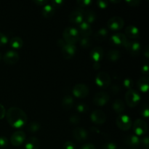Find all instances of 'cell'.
<instances>
[{"mask_svg":"<svg viewBox=\"0 0 149 149\" xmlns=\"http://www.w3.org/2000/svg\"><path fill=\"white\" fill-rule=\"evenodd\" d=\"M5 116L9 125L16 129L23 127L28 122L27 114L24 111L17 107L10 108L6 111Z\"/></svg>","mask_w":149,"mask_h":149,"instance_id":"cell-1","label":"cell"},{"mask_svg":"<svg viewBox=\"0 0 149 149\" xmlns=\"http://www.w3.org/2000/svg\"><path fill=\"white\" fill-rule=\"evenodd\" d=\"M63 37L66 44L75 45L79 40L80 35L78 29L74 27H67L63 31Z\"/></svg>","mask_w":149,"mask_h":149,"instance_id":"cell-2","label":"cell"},{"mask_svg":"<svg viewBox=\"0 0 149 149\" xmlns=\"http://www.w3.org/2000/svg\"><path fill=\"white\" fill-rule=\"evenodd\" d=\"M125 100L129 107L135 108L141 100V95L136 90L131 89L125 94Z\"/></svg>","mask_w":149,"mask_h":149,"instance_id":"cell-3","label":"cell"},{"mask_svg":"<svg viewBox=\"0 0 149 149\" xmlns=\"http://www.w3.org/2000/svg\"><path fill=\"white\" fill-rule=\"evenodd\" d=\"M84 9L79 7H75L69 15V20L74 25H79L84 21Z\"/></svg>","mask_w":149,"mask_h":149,"instance_id":"cell-4","label":"cell"},{"mask_svg":"<svg viewBox=\"0 0 149 149\" xmlns=\"http://www.w3.org/2000/svg\"><path fill=\"white\" fill-rule=\"evenodd\" d=\"M95 83L100 88H107L111 83V79L108 73L101 71L96 76Z\"/></svg>","mask_w":149,"mask_h":149,"instance_id":"cell-5","label":"cell"},{"mask_svg":"<svg viewBox=\"0 0 149 149\" xmlns=\"http://www.w3.org/2000/svg\"><path fill=\"white\" fill-rule=\"evenodd\" d=\"M118 127L123 131H127L131 128L132 122L131 118L127 115H119L116 120Z\"/></svg>","mask_w":149,"mask_h":149,"instance_id":"cell-6","label":"cell"},{"mask_svg":"<svg viewBox=\"0 0 149 149\" xmlns=\"http://www.w3.org/2000/svg\"><path fill=\"white\" fill-rule=\"evenodd\" d=\"M128 39L124 33H116L110 37L109 42L111 45L115 47H125L128 42Z\"/></svg>","mask_w":149,"mask_h":149,"instance_id":"cell-7","label":"cell"},{"mask_svg":"<svg viewBox=\"0 0 149 149\" xmlns=\"http://www.w3.org/2000/svg\"><path fill=\"white\" fill-rule=\"evenodd\" d=\"M133 130L137 136H142L148 131V125L143 119H138L133 123Z\"/></svg>","mask_w":149,"mask_h":149,"instance_id":"cell-8","label":"cell"},{"mask_svg":"<svg viewBox=\"0 0 149 149\" xmlns=\"http://www.w3.org/2000/svg\"><path fill=\"white\" fill-rule=\"evenodd\" d=\"M108 28L112 31L121 30L125 26V20L119 16L111 17L107 23Z\"/></svg>","mask_w":149,"mask_h":149,"instance_id":"cell-9","label":"cell"},{"mask_svg":"<svg viewBox=\"0 0 149 149\" xmlns=\"http://www.w3.org/2000/svg\"><path fill=\"white\" fill-rule=\"evenodd\" d=\"M73 94L78 98H84L90 93V89L84 84H77L73 88Z\"/></svg>","mask_w":149,"mask_h":149,"instance_id":"cell-10","label":"cell"},{"mask_svg":"<svg viewBox=\"0 0 149 149\" xmlns=\"http://www.w3.org/2000/svg\"><path fill=\"white\" fill-rule=\"evenodd\" d=\"M110 99V96L106 92L100 91L96 93L93 97V103L97 106H104L107 104Z\"/></svg>","mask_w":149,"mask_h":149,"instance_id":"cell-11","label":"cell"},{"mask_svg":"<svg viewBox=\"0 0 149 149\" xmlns=\"http://www.w3.org/2000/svg\"><path fill=\"white\" fill-rule=\"evenodd\" d=\"M125 47L126 48L128 53L133 57L138 56L141 52V46L138 41H128Z\"/></svg>","mask_w":149,"mask_h":149,"instance_id":"cell-12","label":"cell"},{"mask_svg":"<svg viewBox=\"0 0 149 149\" xmlns=\"http://www.w3.org/2000/svg\"><path fill=\"white\" fill-rule=\"evenodd\" d=\"M90 119L95 125H101L106 122V115L103 111L95 110L90 114Z\"/></svg>","mask_w":149,"mask_h":149,"instance_id":"cell-13","label":"cell"},{"mask_svg":"<svg viewBox=\"0 0 149 149\" xmlns=\"http://www.w3.org/2000/svg\"><path fill=\"white\" fill-rule=\"evenodd\" d=\"M26 135L23 131H16L11 135L10 142L14 146H20L26 141Z\"/></svg>","mask_w":149,"mask_h":149,"instance_id":"cell-14","label":"cell"},{"mask_svg":"<svg viewBox=\"0 0 149 149\" xmlns=\"http://www.w3.org/2000/svg\"><path fill=\"white\" fill-rule=\"evenodd\" d=\"M77 52V47L73 45H68L65 44L62 48H61V52L62 55L65 60L72 59L75 55Z\"/></svg>","mask_w":149,"mask_h":149,"instance_id":"cell-15","label":"cell"},{"mask_svg":"<svg viewBox=\"0 0 149 149\" xmlns=\"http://www.w3.org/2000/svg\"><path fill=\"white\" fill-rule=\"evenodd\" d=\"M19 58H20V57H19L18 53L13 50L7 51V52L4 53V55L2 57L4 62L5 63L8 64V65H14V64H15L19 61Z\"/></svg>","mask_w":149,"mask_h":149,"instance_id":"cell-16","label":"cell"},{"mask_svg":"<svg viewBox=\"0 0 149 149\" xmlns=\"http://www.w3.org/2000/svg\"><path fill=\"white\" fill-rule=\"evenodd\" d=\"M73 137L76 141L82 142L88 138V132L83 127H76L73 130Z\"/></svg>","mask_w":149,"mask_h":149,"instance_id":"cell-17","label":"cell"},{"mask_svg":"<svg viewBox=\"0 0 149 149\" xmlns=\"http://www.w3.org/2000/svg\"><path fill=\"white\" fill-rule=\"evenodd\" d=\"M79 33L81 37H89L92 35L93 30H92L91 25L88 24L86 22L83 21L81 24L79 25Z\"/></svg>","mask_w":149,"mask_h":149,"instance_id":"cell-18","label":"cell"},{"mask_svg":"<svg viewBox=\"0 0 149 149\" xmlns=\"http://www.w3.org/2000/svg\"><path fill=\"white\" fill-rule=\"evenodd\" d=\"M103 55H104V50L101 47H95L91 50L90 54V58H92L95 62H100L103 58Z\"/></svg>","mask_w":149,"mask_h":149,"instance_id":"cell-19","label":"cell"},{"mask_svg":"<svg viewBox=\"0 0 149 149\" xmlns=\"http://www.w3.org/2000/svg\"><path fill=\"white\" fill-rule=\"evenodd\" d=\"M125 36L132 39H139L140 31L138 28L135 26H128L125 29Z\"/></svg>","mask_w":149,"mask_h":149,"instance_id":"cell-20","label":"cell"},{"mask_svg":"<svg viewBox=\"0 0 149 149\" xmlns=\"http://www.w3.org/2000/svg\"><path fill=\"white\" fill-rule=\"evenodd\" d=\"M125 143L131 148H137L140 145V139L136 135L131 134L125 138Z\"/></svg>","mask_w":149,"mask_h":149,"instance_id":"cell-21","label":"cell"},{"mask_svg":"<svg viewBox=\"0 0 149 149\" xmlns=\"http://www.w3.org/2000/svg\"><path fill=\"white\" fill-rule=\"evenodd\" d=\"M137 86L142 93H147L149 89V79L148 77H141L137 81Z\"/></svg>","mask_w":149,"mask_h":149,"instance_id":"cell-22","label":"cell"},{"mask_svg":"<svg viewBox=\"0 0 149 149\" xmlns=\"http://www.w3.org/2000/svg\"><path fill=\"white\" fill-rule=\"evenodd\" d=\"M74 98L71 97L69 95H66L64 96L62 99V102H61V106L62 108L65 111H68L71 109L74 106Z\"/></svg>","mask_w":149,"mask_h":149,"instance_id":"cell-23","label":"cell"},{"mask_svg":"<svg viewBox=\"0 0 149 149\" xmlns=\"http://www.w3.org/2000/svg\"><path fill=\"white\" fill-rule=\"evenodd\" d=\"M40 143L39 139L36 137H30L28 138L25 144L26 149H39Z\"/></svg>","mask_w":149,"mask_h":149,"instance_id":"cell-24","label":"cell"},{"mask_svg":"<svg viewBox=\"0 0 149 149\" xmlns=\"http://www.w3.org/2000/svg\"><path fill=\"white\" fill-rule=\"evenodd\" d=\"M55 13V8L51 4H47L44 6L42 10V16L45 18H50Z\"/></svg>","mask_w":149,"mask_h":149,"instance_id":"cell-25","label":"cell"},{"mask_svg":"<svg viewBox=\"0 0 149 149\" xmlns=\"http://www.w3.org/2000/svg\"><path fill=\"white\" fill-rule=\"evenodd\" d=\"M109 35V31L106 28H101L99 29L94 35V39L97 42H103Z\"/></svg>","mask_w":149,"mask_h":149,"instance_id":"cell-26","label":"cell"},{"mask_svg":"<svg viewBox=\"0 0 149 149\" xmlns=\"http://www.w3.org/2000/svg\"><path fill=\"white\" fill-rule=\"evenodd\" d=\"M112 109L116 113H122L125 111V104L121 99H116L112 105Z\"/></svg>","mask_w":149,"mask_h":149,"instance_id":"cell-27","label":"cell"},{"mask_svg":"<svg viewBox=\"0 0 149 149\" xmlns=\"http://www.w3.org/2000/svg\"><path fill=\"white\" fill-rule=\"evenodd\" d=\"M95 13L93 10H87L84 13V21L87 23L88 24H91L96 20Z\"/></svg>","mask_w":149,"mask_h":149,"instance_id":"cell-28","label":"cell"},{"mask_svg":"<svg viewBox=\"0 0 149 149\" xmlns=\"http://www.w3.org/2000/svg\"><path fill=\"white\" fill-rule=\"evenodd\" d=\"M106 58L108 60L112 62H115L117 61L121 58V52L120 51L117 50V49H111L107 52L106 55Z\"/></svg>","mask_w":149,"mask_h":149,"instance_id":"cell-29","label":"cell"},{"mask_svg":"<svg viewBox=\"0 0 149 149\" xmlns=\"http://www.w3.org/2000/svg\"><path fill=\"white\" fill-rule=\"evenodd\" d=\"M10 45L12 48L15 49H18L22 48L23 45V39L19 36H14L10 41Z\"/></svg>","mask_w":149,"mask_h":149,"instance_id":"cell-30","label":"cell"},{"mask_svg":"<svg viewBox=\"0 0 149 149\" xmlns=\"http://www.w3.org/2000/svg\"><path fill=\"white\" fill-rule=\"evenodd\" d=\"M41 125L37 122H32L27 125V129L31 132H36L40 130Z\"/></svg>","mask_w":149,"mask_h":149,"instance_id":"cell-31","label":"cell"},{"mask_svg":"<svg viewBox=\"0 0 149 149\" xmlns=\"http://www.w3.org/2000/svg\"><path fill=\"white\" fill-rule=\"evenodd\" d=\"M79 43L81 47L84 49H87L92 45L91 39L89 37H81V39H79Z\"/></svg>","mask_w":149,"mask_h":149,"instance_id":"cell-32","label":"cell"},{"mask_svg":"<svg viewBox=\"0 0 149 149\" xmlns=\"http://www.w3.org/2000/svg\"><path fill=\"white\" fill-rule=\"evenodd\" d=\"M76 109H77V111L79 113H85V112L88 111L89 108L87 105L85 104V103H79L76 106Z\"/></svg>","mask_w":149,"mask_h":149,"instance_id":"cell-33","label":"cell"},{"mask_svg":"<svg viewBox=\"0 0 149 149\" xmlns=\"http://www.w3.org/2000/svg\"><path fill=\"white\" fill-rule=\"evenodd\" d=\"M140 113H141V115L142 116L145 118H148L149 116V109H148V106L145 103L143 106H142L141 108V111H140Z\"/></svg>","mask_w":149,"mask_h":149,"instance_id":"cell-34","label":"cell"},{"mask_svg":"<svg viewBox=\"0 0 149 149\" xmlns=\"http://www.w3.org/2000/svg\"><path fill=\"white\" fill-rule=\"evenodd\" d=\"M93 3L91 0H77V4L79 7H87L90 6Z\"/></svg>","mask_w":149,"mask_h":149,"instance_id":"cell-35","label":"cell"},{"mask_svg":"<svg viewBox=\"0 0 149 149\" xmlns=\"http://www.w3.org/2000/svg\"><path fill=\"white\" fill-rule=\"evenodd\" d=\"M123 85L125 88L128 90H131L133 87V80L130 78H126L123 81Z\"/></svg>","mask_w":149,"mask_h":149,"instance_id":"cell-36","label":"cell"},{"mask_svg":"<svg viewBox=\"0 0 149 149\" xmlns=\"http://www.w3.org/2000/svg\"><path fill=\"white\" fill-rule=\"evenodd\" d=\"M80 121H81L80 117L77 114L71 115V117H70L69 119L70 123H71V125H78V124L80 122Z\"/></svg>","mask_w":149,"mask_h":149,"instance_id":"cell-37","label":"cell"},{"mask_svg":"<svg viewBox=\"0 0 149 149\" xmlns=\"http://www.w3.org/2000/svg\"><path fill=\"white\" fill-rule=\"evenodd\" d=\"M140 144H141L145 149H148L149 148V138L148 137H143L140 139Z\"/></svg>","mask_w":149,"mask_h":149,"instance_id":"cell-38","label":"cell"},{"mask_svg":"<svg viewBox=\"0 0 149 149\" xmlns=\"http://www.w3.org/2000/svg\"><path fill=\"white\" fill-rule=\"evenodd\" d=\"M8 42V38L3 33L0 32V47L4 46Z\"/></svg>","mask_w":149,"mask_h":149,"instance_id":"cell-39","label":"cell"},{"mask_svg":"<svg viewBox=\"0 0 149 149\" xmlns=\"http://www.w3.org/2000/svg\"><path fill=\"white\" fill-rule=\"evenodd\" d=\"M125 2L130 7H138L141 4V0H127Z\"/></svg>","mask_w":149,"mask_h":149,"instance_id":"cell-40","label":"cell"},{"mask_svg":"<svg viewBox=\"0 0 149 149\" xmlns=\"http://www.w3.org/2000/svg\"><path fill=\"white\" fill-rule=\"evenodd\" d=\"M8 139L5 136L0 137V147L1 148H5L8 145Z\"/></svg>","mask_w":149,"mask_h":149,"instance_id":"cell-41","label":"cell"},{"mask_svg":"<svg viewBox=\"0 0 149 149\" xmlns=\"http://www.w3.org/2000/svg\"><path fill=\"white\" fill-rule=\"evenodd\" d=\"M97 4L100 9H105L109 6V1L106 0H98L97 1Z\"/></svg>","mask_w":149,"mask_h":149,"instance_id":"cell-42","label":"cell"},{"mask_svg":"<svg viewBox=\"0 0 149 149\" xmlns=\"http://www.w3.org/2000/svg\"><path fill=\"white\" fill-rule=\"evenodd\" d=\"M102 149H116V145L114 143L112 142L106 143V144L103 146Z\"/></svg>","mask_w":149,"mask_h":149,"instance_id":"cell-43","label":"cell"},{"mask_svg":"<svg viewBox=\"0 0 149 149\" xmlns=\"http://www.w3.org/2000/svg\"><path fill=\"white\" fill-rule=\"evenodd\" d=\"M63 149H76L75 144L71 141H66L63 144Z\"/></svg>","mask_w":149,"mask_h":149,"instance_id":"cell-44","label":"cell"},{"mask_svg":"<svg viewBox=\"0 0 149 149\" xmlns=\"http://www.w3.org/2000/svg\"><path fill=\"white\" fill-rule=\"evenodd\" d=\"M141 71L143 75H145V77H148L149 74V67L148 64H145V65H143L141 67Z\"/></svg>","mask_w":149,"mask_h":149,"instance_id":"cell-45","label":"cell"},{"mask_svg":"<svg viewBox=\"0 0 149 149\" xmlns=\"http://www.w3.org/2000/svg\"><path fill=\"white\" fill-rule=\"evenodd\" d=\"M51 4L55 8H58V7H61L63 4V0H53V1H51Z\"/></svg>","mask_w":149,"mask_h":149,"instance_id":"cell-46","label":"cell"},{"mask_svg":"<svg viewBox=\"0 0 149 149\" xmlns=\"http://www.w3.org/2000/svg\"><path fill=\"white\" fill-rule=\"evenodd\" d=\"M111 92L113 94H118V93L121 91V88L119 86L117 85V84H113V85H112L111 87Z\"/></svg>","mask_w":149,"mask_h":149,"instance_id":"cell-47","label":"cell"},{"mask_svg":"<svg viewBox=\"0 0 149 149\" xmlns=\"http://www.w3.org/2000/svg\"><path fill=\"white\" fill-rule=\"evenodd\" d=\"M49 1L47 0H34L33 1V3L36 4V5L39 6H45L46 4H48Z\"/></svg>","mask_w":149,"mask_h":149,"instance_id":"cell-48","label":"cell"},{"mask_svg":"<svg viewBox=\"0 0 149 149\" xmlns=\"http://www.w3.org/2000/svg\"><path fill=\"white\" fill-rule=\"evenodd\" d=\"M6 110L5 108L0 103V119H2L5 116Z\"/></svg>","mask_w":149,"mask_h":149,"instance_id":"cell-49","label":"cell"},{"mask_svg":"<svg viewBox=\"0 0 149 149\" xmlns=\"http://www.w3.org/2000/svg\"><path fill=\"white\" fill-rule=\"evenodd\" d=\"M80 149H96L95 146L92 143H87L81 147Z\"/></svg>","mask_w":149,"mask_h":149,"instance_id":"cell-50","label":"cell"},{"mask_svg":"<svg viewBox=\"0 0 149 149\" xmlns=\"http://www.w3.org/2000/svg\"><path fill=\"white\" fill-rule=\"evenodd\" d=\"M57 43H58V46L60 47L61 48H62L64 46V45H65V41L63 40V39H59L58 40V42H57Z\"/></svg>","mask_w":149,"mask_h":149,"instance_id":"cell-51","label":"cell"},{"mask_svg":"<svg viewBox=\"0 0 149 149\" xmlns=\"http://www.w3.org/2000/svg\"><path fill=\"white\" fill-rule=\"evenodd\" d=\"M93 68H94L95 70H98V69H100V67H101V65H100V63L95 62L94 63H93Z\"/></svg>","mask_w":149,"mask_h":149,"instance_id":"cell-52","label":"cell"},{"mask_svg":"<svg viewBox=\"0 0 149 149\" xmlns=\"http://www.w3.org/2000/svg\"><path fill=\"white\" fill-rule=\"evenodd\" d=\"M144 55H145V57L146 58H149V48H148V46L147 45L145 49H144Z\"/></svg>","mask_w":149,"mask_h":149,"instance_id":"cell-53","label":"cell"},{"mask_svg":"<svg viewBox=\"0 0 149 149\" xmlns=\"http://www.w3.org/2000/svg\"><path fill=\"white\" fill-rule=\"evenodd\" d=\"M91 130L93 131V132H96V133H100V130H97L96 127H91Z\"/></svg>","mask_w":149,"mask_h":149,"instance_id":"cell-54","label":"cell"},{"mask_svg":"<svg viewBox=\"0 0 149 149\" xmlns=\"http://www.w3.org/2000/svg\"><path fill=\"white\" fill-rule=\"evenodd\" d=\"M110 2L113 3V4H117V3L121 2V0H110Z\"/></svg>","mask_w":149,"mask_h":149,"instance_id":"cell-55","label":"cell"},{"mask_svg":"<svg viewBox=\"0 0 149 149\" xmlns=\"http://www.w3.org/2000/svg\"><path fill=\"white\" fill-rule=\"evenodd\" d=\"M1 58H2V55H1V54L0 53V61L1 60Z\"/></svg>","mask_w":149,"mask_h":149,"instance_id":"cell-56","label":"cell"},{"mask_svg":"<svg viewBox=\"0 0 149 149\" xmlns=\"http://www.w3.org/2000/svg\"><path fill=\"white\" fill-rule=\"evenodd\" d=\"M131 149H138L137 148H131Z\"/></svg>","mask_w":149,"mask_h":149,"instance_id":"cell-57","label":"cell"}]
</instances>
